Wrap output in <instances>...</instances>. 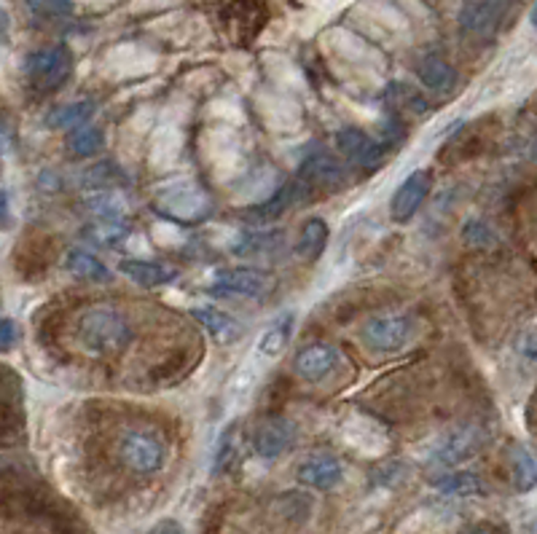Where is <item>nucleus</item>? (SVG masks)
Here are the masks:
<instances>
[{
    "label": "nucleus",
    "mask_w": 537,
    "mask_h": 534,
    "mask_svg": "<svg viewBox=\"0 0 537 534\" xmlns=\"http://www.w3.org/2000/svg\"><path fill=\"white\" fill-rule=\"evenodd\" d=\"M266 291H269V274L247 266L221 269L210 285V293L221 299H261Z\"/></svg>",
    "instance_id": "39448f33"
},
{
    "label": "nucleus",
    "mask_w": 537,
    "mask_h": 534,
    "mask_svg": "<svg viewBox=\"0 0 537 534\" xmlns=\"http://www.w3.org/2000/svg\"><path fill=\"white\" fill-rule=\"evenodd\" d=\"M73 73V54L68 46H46L35 49L24 60V76L38 91L60 89Z\"/></svg>",
    "instance_id": "f03ea898"
},
{
    "label": "nucleus",
    "mask_w": 537,
    "mask_h": 534,
    "mask_svg": "<svg viewBox=\"0 0 537 534\" xmlns=\"http://www.w3.org/2000/svg\"><path fill=\"white\" fill-rule=\"evenodd\" d=\"M532 27L537 30V0H535V8H532Z\"/></svg>",
    "instance_id": "c9c22d12"
},
{
    "label": "nucleus",
    "mask_w": 537,
    "mask_h": 534,
    "mask_svg": "<svg viewBox=\"0 0 537 534\" xmlns=\"http://www.w3.org/2000/svg\"><path fill=\"white\" fill-rule=\"evenodd\" d=\"M132 336V322L113 306H91L76 322V341L91 355H119Z\"/></svg>",
    "instance_id": "f257e3e1"
},
{
    "label": "nucleus",
    "mask_w": 537,
    "mask_h": 534,
    "mask_svg": "<svg viewBox=\"0 0 537 534\" xmlns=\"http://www.w3.org/2000/svg\"><path fill=\"white\" fill-rule=\"evenodd\" d=\"M511 462H513V486H516V491L527 494V491L537 489V459L524 446H513Z\"/></svg>",
    "instance_id": "4be33fe9"
},
{
    "label": "nucleus",
    "mask_w": 537,
    "mask_h": 534,
    "mask_svg": "<svg viewBox=\"0 0 537 534\" xmlns=\"http://www.w3.org/2000/svg\"><path fill=\"white\" fill-rule=\"evenodd\" d=\"M277 513L285 516L288 521H307V516L312 513V497L307 491H285L277 502H274Z\"/></svg>",
    "instance_id": "bb28decb"
},
{
    "label": "nucleus",
    "mask_w": 537,
    "mask_h": 534,
    "mask_svg": "<svg viewBox=\"0 0 537 534\" xmlns=\"http://www.w3.org/2000/svg\"><path fill=\"white\" fill-rule=\"evenodd\" d=\"M302 196V188H299V183L296 180H291V183H285L277 194H272L266 202H261V205H255V207H250L245 215L250 218V221H255V224H269V221H274V218H280L296 199Z\"/></svg>",
    "instance_id": "dca6fc26"
},
{
    "label": "nucleus",
    "mask_w": 537,
    "mask_h": 534,
    "mask_svg": "<svg viewBox=\"0 0 537 534\" xmlns=\"http://www.w3.org/2000/svg\"><path fill=\"white\" fill-rule=\"evenodd\" d=\"M119 457L129 470L140 475H154L167 462V449L161 438H156L149 430H127L119 438Z\"/></svg>",
    "instance_id": "20e7f679"
},
{
    "label": "nucleus",
    "mask_w": 537,
    "mask_h": 534,
    "mask_svg": "<svg viewBox=\"0 0 537 534\" xmlns=\"http://www.w3.org/2000/svg\"><path fill=\"white\" fill-rule=\"evenodd\" d=\"M119 272L124 277H129L132 282L143 285V288H161V285H169L177 280V269L175 266H167V263H158V261H140V258H127L119 263Z\"/></svg>",
    "instance_id": "2eb2a0df"
},
{
    "label": "nucleus",
    "mask_w": 537,
    "mask_h": 534,
    "mask_svg": "<svg viewBox=\"0 0 537 534\" xmlns=\"http://www.w3.org/2000/svg\"><path fill=\"white\" fill-rule=\"evenodd\" d=\"M433 486L449 497H478L484 494V481L475 472H446L433 481Z\"/></svg>",
    "instance_id": "412c9836"
},
{
    "label": "nucleus",
    "mask_w": 537,
    "mask_h": 534,
    "mask_svg": "<svg viewBox=\"0 0 537 534\" xmlns=\"http://www.w3.org/2000/svg\"><path fill=\"white\" fill-rule=\"evenodd\" d=\"M430 188H433V177L427 169H414L392 194L389 199V218L398 221V224H408L419 207L425 205V199L430 196Z\"/></svg>",
    "instance_id": "6e6552de"
},
{
    "label": "nucleus",
    "mask_w": 537,
    "mask_h": 534,
    "mask_svg": "<svg viewBox=\"0 0 537 534\" xmlns=\"http://www.w3.org/2000/svg\"><path fill=\"white\" fill-rule=\"evenodd\" d=\"M0 205H3V226H8V194L5 191L0 196Z\"/></svg>",
    "instance_id": "f704fd0d"
},
{
    "label": "nucleus",
    "mask_w": 537,
    "mask_h": 534,
    "mask_svg": "<svg viewBox=\"0 0 537 534\" xmlns=\"http://www.w3.org/2000/svg\"><path fill=\"white\" fill-rule=\"evenodd\" d=\"M296 424L285 416H269L255 427L253 435V449L261 459H277L283 457L293 443H296Z\"/></svg>",
    "instance_id": "9d476101"
},
{
    "label": "nucleus",
    "mask_w": 537,
    "mask_h": 534,
    "mask_svg": "<svg viewBox=\"0 0 537 534\" xmlns=\"http://www.w3.org/2000/svg\"><path fill=\"white\" fill-rule=\"evenodd\" d=\"M344 175L347 172H344V167L336 158H331L325 153H314L299 167L293 180L299 183L302 196H314V194H331V191L341 188L344 186Z\"/></svg>",
    "instance_id": "423d86ee"
},
{
    "label": "nucleus",
    "mask_w": 537,
    "mask_h": 534,
    "mask_svg": "<svg viewBox=\"0 0 537 534\" xmlns=\"http://www.w3.org/2000/svg\"><path fill=\"white\" fill-rule=\"evenodd\" d=\"M191 314L197 317V322L205 328V333L216 341V344H231V341H239L242 339V325L239 319H234L231 314H226L224 309L218 306H197L191 309Z\"/></svg>",
    "instance_id": "4468645a"
},
{
    "label": "nucleus",
    "mask_w": 537,
    "mask_h": 534,
    "mask_svg": "<svg viewBox=\"0 0 537 534\" xmlns=\"http://www.w3.org/2000/svg\"><path fill=\"white\" fill-rule=\"evenodd\" d=\"M27 8L35 16H43V19H62V16L73 14L71 0H27Z\"/></svg>",
    "instance_id": "c756f323"
},
{
    "label": "nucleus",
    "mask_w": 537,
    "mask_h": 534,
    "mask_svg": "<svg viewBox=\"0 0 537 534\" xmlns=\"http://www.w3.org/2000/svg\"><path fill=\"white\" fill-rule=\"evenodd\" d=\"M68 148L76 153V156H94L105 148V135L97 129V127H78L71 132L68 138Z\"/></svg>",
    "instance_id": "a878e982"
},
{
    "label": "nucleus",
    "mask_w": 537,
    "mask_h": 534,
    "mask_svg": "<svg viewBox=\"0 0 537 534\" xmlns=\"http://www.w3.org/2000/svg\"><path fill=\"white\" fill-rule=\"evenodd\" d=\"M149 534H186V529L180 527V521H175V519H164V521H158Z\"/></svg>",
    "instance_id": "473e14b6"
},
{
    "label": "nucleus",
    "mask_w": 537,
    "mask_h": 534,
    "mask_svg": "<svg viewBox=\"0 0 537 534\" xmlns=\"http://www.w3.org/2000/svg\"><path fill=\"white\" fill-rule=\"evenodd\" d=\"M19 339V333H16V322L11 319V317H3V322H0V347L8 352L11 347H14V341Z\"/></svg>",
    "instance_id": "2f4dec72"
},
{
    "label": "nucleus",
    "mask_w": 537,
    "mask_h": 534,
    "mask_svg": "<svg viewBox=\"0 0 537 534\" xmlns=\"http://www.w3.org/2000/svg\"><path fill=\"white\" fill-rule=\"evenodd\" d=\"M336 146L341 156L347 161H352L355 167L360 169H374L384 161V156L389 151V146L384 140L371 138L369 132H363L360 127H344L339 135H336Z\"/></svg>",
    "instance_id": "1a4fd4ad"
},
{
    "label": "nucleus",
    "mask_w": 537,
    "mask_h": 534,
    "mask_svg": "<svg viewBox=\"0 0 537 534\" xmlns=\"http://www.w3.org/2000/svg\"><path fill=\"white\" fill-rule=\"evenodd\" d=\"M486 433L478 424H465L452 433H446L430 452V464L436 467H455L462 464L465 459L475 457V452L484 446Z\"/></svg>",
    "instance_id": "0eeeda50"
},
{
    "label": "nucleus",
    "mask_w": 537,
    "mask_h": 534,
    "mask_svg": "<svg viewBox=\"0 0 537 534\" xmlns=\"http://www.w3.org/2000/svg\"><path fill=\"white\" fill-rule=\"evenodd\" d=\"M508 14V0H465L460 8V27L470 35L489 38L497 33Z\"/></svg>",
    "instance_id": "9b49d317"
},
{
    "label": "nucleus",
    "mask_w": 537,
    "mask_h": 534,
    "mask_svg": "<svg viewBox=\"0 0 537 534\" xmlns=\"http://www.w3.org/2000/svg\"><path fill=\"white\" fill-rule=\"evenodd\" d=\"M462 242L473 250H492L500 244V234L481 218H467L460 231Z\"/></svg>",
    "instance_id": "5701e85b"
},
{
    "label": "nucleus",
    "mask_w": 537,
    "mask_h": 534,
    "mask_svg": "<svg viewBox=\"0 0 537 534\" xmlns=\"http://www.w3.org/2000/svg\"><path fill=\"white\" fill-rule=\"evenodd\" d=\"M516 349L527 358V360H537V325L532 328H527L522 336H519V344H516Z\"/></svg>",
    "instance_id": "7c9ffc66"
},
{
    "label": "nucleus",
    "mask_w": 537,
    "mask_h": 534,
    "mask_svg": "<svg viewBox=\"0 0 537 534\" xmlns=\"http://www.w3.org/2000/svg\"><path fill=\"white\" fill-rule=\"evenodd\" d=\"M124 234H127V229L121 224H113V221H97L94 226L86 229V236H91V242L100 244V247H116Z\"/></svg>",
    "instance_id": "c85d7f7f"
},
{
    "label": "nucleus",
    "mask_w": 537,
    "mask_h": 534,
    "mask_svg": "<svg viewBox=\"0 0 537 534\" xmlns=\"http://www.w3.org/2000/svg\"><path fill=\"white\" fill-rule=\"evenodd\" d=\"M86 207H89V213H91L97 221H113V224H119L121 215H124V207H121V202H119L113 194H100V196H94Z\"/></svg>",
    "instance_id": "cd10ccee"
},
{
    "label": "nucleus",
    "mask_w": 537,
    "mask_h": 534,
    "mask_svg": "<svg viewBox=\"0 0 537 534\" xmlns=\"http://www.w3.org/2000/svg\"><path fill=\"white\" fill-rule=\"evenodd\" d=\"M417 73H419L422 86H427L433 91H449L457 83V71L446 60H441V57H425L419 62Z\"/></svg>",
    "instance_id": "aec40b11"
},
{
    "label": "nucleus",
    "mask_w": 537,
    "mask_h": 534,
    "mask_svg": "<svg viewBox=\"0 0 537 534\" xmlns=\"http://www.w3.org/2000/svg\"><path fill=\"white\" fill-rule=\"evenodd\" d=\"M236 441H239V435H236V422H231L224 427V433L218 435V443H216V452H213V472L216 475H221V472H226L231 464H234V459H236Z\"/></svg>",
    "instance_id": "393cba45"
},
{
    "label": "nucleus",
    "mask_w": 537,
    "mask_h": 534,
    "mask_svg": "<svg viewBox=\"0 0 537 534\" xmlns=\"http://www.w3.org/2000/svg\"><path fill=\"white\" fill-rule=\"evenodd\" d=\"M91 116H94V102L91 100H76V102L54 108L46 116V127L49 129H78V127H86Z\"/></svg>",
    "instance_id": "6ab92c4d"
},
{
    "label": "nucleus",
    "mask_w": 537,
    "mask_h": 534,
    "mask_svg": "<svg viewBox=\"0 0 537 534\" xmlns=\"http://www.w3.org/2000/svg\"><path fill=\"white\" fill-rule=\"evenodd\" d=\"M291 333H293V314H285V317H280V319L264 333V339H261V355H266V358L280 355V352L288 347Z\"/></svg>",
    "instance_id": "b1692460"
},
{
    "label": "nucleus",
    "mask_w": 537,
    "mask_h": 534,
    "mask_svg": "<svg viewBox=\"0 0 537 534\" xmlns=\"http://www.w3.org/2000/svg\"><path fill=\"white\" fill-rule=\"evenodd\" d=\"M341 478H344L341 462L328 452H317L299 464V481L320 491L333 489L336 483H341Z\"/></svg>",
    "instance_id": "ddd939ff"
},
{
    "label": "nucleus",
    "mask_w": 537,
    "mask_h": 534,
    "mask_svg": "<svg viewBox=\"0 0 537 534\" xmlns=\"http://www.w3.org/2000/svg\"><path fill=\"white\" fill-rule=\"evenodd\" d=\"M339 349L331 344H309L304 347L296 360H293V371L302 382L307 384H320L325 382L336 368H339Z\"/></svg>",
    "instance_id": "f8f14e48"
},
{
    "label": "nucleus",
    "mask_w": 537,
    "mask_h": 534,
    "mask_svg": "<svg viewBox=\"0 0 537 534\" xmlns=\"http://www.w3.org/2000/svg\"><path fill=\"white\" fill-rule=\"evenodd\" d=\"M328 239H331V229L322 218H309L307 224L302 226L299 234V242H296V255L307 263L320 261V255L325 253L328 247Z\"/></svg>",
    "instance_id": "a211bd4d"
},
{
    "label": "nucleus",
    "mask_w": 537,
    "mask_h": 534,
    "mask_svg": "<svg viewBox=\"0 0 537 534\" xmlns=\"http://www.w3.org/2000/svg\"><path fill=\"white\" fill-rule=\"evenodd\" d=\"M462 534H497V529H492V527H486V524H478V527H470V529H465Z\"/></svg>",
    "instance_id": "72a5a7b5"
},
{
    "label": "nucleus",
    "mask_w": 537,
    "mask_h": 534,
    "mask_svg": "<svg viewBox=\"0 0 537 534\" xmlns=\"http://www.w3.org/2000/svg\"><path fill=\"white\" fill-rule=\"evenodd\" d=\"M65 269H68L73 277L83 280V282H105V280H110V269H108L94 253H89V250H83V247L68 250V255H65Z\"/></svg>",
    "instance_id": "f3484780"
},
{
    "label": "nucleus",
    "mask_w": 537,
    "mask_h": 534,
    "mask_svg": "<svg viewBox=\"0 0 537 534\" xmlns=\"http://www.w3.org/2000/svg\"><path fill=\"white\" fill-rule=\"evenodd\" d=\"M417 319L411 314L395 311V314H377L363 325V339L369 347L379 352H400L417 339Z\"/></svg>",
    "instance_id": "7ed1b4c3"
}]
</instances>
